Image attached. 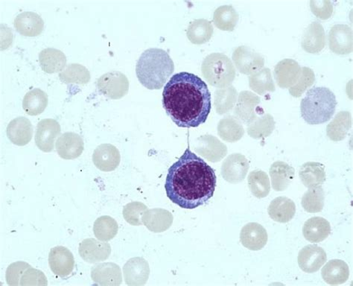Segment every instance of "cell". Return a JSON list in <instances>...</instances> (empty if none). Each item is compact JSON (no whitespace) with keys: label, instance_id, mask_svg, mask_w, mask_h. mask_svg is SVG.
I'll list each match as a JSON object with an SVG mask.
<instances>
[{"label":"cell","instance_id":"cell-1","mask_svg":"<svg viewBox=\"0 0 353 286\" xmlns=\"http://www.w3.org/2000/svg\"><path fill=\"white\" fill-rule=\"evenodd\" d=\"M216 187L214 170L190 147L170 168L165 183L167 197L185 210L206 204L214 195Z\"/></svg>","mask_w":353,"mask_h":286},{"label":"cell","instance_id":"cell-2","mask_svg":"<svg viewBox=\"0 0 353 286\" xmlns=\"http://www.w3.org/2000/svg\"><path fill=\"white\" fill-rule=\"evenodd\" d=\"M163 105L167 114L180 127L205 123L211 112V94L205 82L194 74H175L166 83Z\"/></svg>","mask_w":353,"mask_h":286},{"label":"cell","instance_id":"cell-3","mask_svg":"<svg viewBox=\"0 0 353 286\" xmlns=\"http://www.w3.org/2000/svg\"><path fill=\"white\" fill-rule=\"evenodd\" d=\"M174 70V62L168 52L161 49L145 50L137 61V76L148 90L161 89Z\"/></svg>","mask_w":353,"mask_h":286},{"label":"cell","instance_id":"cell-4","mask_svg":"<svg viewBox=\"0 0 353 286\" xmlns=\"http://www.w3.org/2000/svg\"><path fill=\"white\" fill-rule=\"evenodd\" d=\"M336 106V97L332 90L327 88H314L301 101V115L309 125L323 124L332 119Z\"/></svg>","mask_w":353,"mask_h":286},{"label":"cell","instance_id":"cell-5","mask_svg":"<svg viewBox=\"0 0 353 286\" xmlns=\"http://www.w3.org/2000/svg\"><path fill=\"white\" fill-rule=\"evenodd\" d=\"M201 72L208 84L219 89L231 86L236 74L234 63L223 53H212L204 59Z\"/></svg>","mask_w":353,"mask_h":286},{"label":"cell","instance_id":"cell-6","mask_svg":"<svg viewBox=\"0 0 353 286\" xmlns=\"http://www.w3.org/2000/svg\"><path fill=\"white\" fill-rule=\"evenodd\" d=\"M97 87L100 93L108 98L119 99L128 94L129 81L123 72H109L97 80Z\"/></svg>","mask_w":353,"mask_h":286},{"label":"cell","instance_id":"cell-7","mask_svg":"<svg viewBox=\"0 0 353 286\" xmlns=\"http://www.w3.org/2000/svg\"><path fill=\"white\" fill-rule=\"evenodd\" d=\"M236 69L244 75H253L265 66V59L261 54L252 48L241 45L232 57Z\"/></svg>","mask_w":353,"mask_h":286},{"label":"cell","instance_id":"cell-8","mask_svg":"<svg viewBox=\"0 0 353 286\" xmlns=\"http://www.w3.org/2000/svg\"><path fill=\"white\" fill-rule=\"evenodd\" d=\"M249 170V163L243 154H232L223 162L221 174L223 178L230 183L243 182Z\"/></svg>","mask_w":353,"mask_h":286},{"label":"cell","instance_id":"cell-9","mask_svg":"<svg viewBox=\"0 0 353 286\" xmlns=\"http://www.w3.org/2000/svg\"><path fill=\"white\" fill-rule=\"evenodd\" d=\"M194 151L212 163L221 161L228 154V147L217 137L210 134L198 138L194 146Z\"/></svg>","mask_w":353,"mask_h":286},{"label":"cell","instance_id":"cell-10","mask_svg":"<svg viewBox=\"0 0 353 286\" xmlns=\"http://www.w3.org/2000/svg\"><path fill=\"white\" fill-rule=\"evenodd\" d=\"M61 134V125L57 120L45 119L37 125L35 143L43 152H51L54 150V141Z\"/></svg>","mask_w":353,"mask_h":286},{"label":"cell","instance_id":"cell-11","mask_svg":"<svg viewBox=\"0 0 353 286\" xmlns=\"http://www.w3.org/2000/svg\"><path fill=\"white\" fill-rule=\"evenodd\" d=\"M330 50L339 55L352 52V30L345 24H336L332 27L328 36Z\"/></svg>","mask_w":353,"mask_h":286},{"label":"cell","instance_id":"cell-12","mask_svg":"<svg viewBox=\"0 0 353 286\" xmlns=\"http://www.w3.org/2000/svg\"><path fill=\"white\" fill-rule=\"evenodd\" d=\"M51 271L61 278H67L75 267V260L72 252L67 247L57 246L51 249L49 255Z\"/></svg>","mask_w":353,"mask_h":286},{"label":"cell","instance_id":"cell-13","mask_svg":"<svg viewBox=\"0 0 353 286\" xmlns=\"http://www.w3.org/2000/svg\"><path fill=\"white\" fill-rule=\"evenodd\" d=\"M327 261L326 252L316 245L304 247L299 254V265L301 269L308 274L319 272Z\"/></svg>","mask_w":353,"mask_h":286},{"label":"cell","instance_id":"cell-14","mask_svg":"<svg viewBox=\"0 0 353 286\" xmlns=\"http://www.w3.org/2000/svg\"><path fill=\"white\" fill-rule=\"evenodd\" d=\"M79 252L85 262L94 264L105 261L111 253V247L106 242L95 238H87L80 244Z\"/></svg>","mask_w":353,"mask_h":286},{"label":"cell","instance_id":"cell-15","mask_svg":"<svg viewBox=\"0 0 353 286\" xmlns=\"http://www.w3.org/2000/svg\"><path fill=\"white\" fill-rule=\"evenodd\" d=\"M261 99L250 91L241 92L234 109V115L241 123L249 125L257 117L258 105Z\"/></svg>","mask_w":353,"mask_h":286},{"label":"cell","instance_id":"cell-16","mask_svg":"<svg viewBox=\"0 0 353 286\" xmlns=\"http://www.w3.org/2000/svg\"><path fill=\"white\" fill-rule=\"evenodd\" d=\"M300 64L293 59H284L279 62L274 68V78L279 87L291 88L301 76Z\"/></svg>","mask_w":353,"mask_h":286},{"label":"cell","instance_id":"cell-17","mask_svg":"<svg viewBox=\"0 0 353 286\" xmlns=\"http://www.w3.org/2000/svg\"><path fill=\"white\" fill-rule=\"evenodd\" d=\"M123 274L127 285L133 286L144 285L150 278V265L143 258H132L124 265Z\"/></svg>","mask_w":353,"mask_h":286},{"label":"cell","instance_id":"cell-18","mask_svg":"<svg viewBox=\"0 0 353 286\" xmlns=\"http://www.w3.org/2000/svg\"><path fill=\"white\" fill-rule=\"evenodd\" d=\"M268 233L263 226L258 223H248L240 233V242L248 250L257 252L267 245Z\"/></svg>","mask_w":353,"mask_h":286},{"label":"cell","instance_id":"cell-19","mask_svg":"<svg viewBox=\"0 0 353 286\" xmlns=\"http://www.w3.org/2000/svg\"><path fill=\"white\" fill-rule=\"evenodd\" d=\"M92 161L97 168L102 172H112L117 169L121 155L117 147L111 144H101L92 154Z\"/></svg>","mask_w":353,"mask_h":286},{"label":"cell","instance_id":"cell-20","mask_svg":"<svg viewBox=\"0 0 353 286\" xmlns=\"http://www.w3.org/2000/svg\"><path fill=\"white\" fill-rule=\"evenodd\" d=\"M91 278L101 286H118L123 282L120 267L112 263H101L92 267Z\"/></svg>","mask_w":353,"mask_h":286},{"label":"cell","instance_id":"cell-21","mask_svg":"<svg viewBox=\"0 0 353 286\" xmlns=\"http://www.w3.org/2000/svg\"><path fill=\"white\" fill-rule=\"evenodd\" d=\"M85 150L82 137L76 133L62 134L57 142V151L61 159L73 160L79 158Z\"/></svg>","mask_w":353,"mask_h":286},{"label":"cell","instance_id":"cell-22","mask_svg":"<svg viewBox=\"0 0 353 286\" xmlns=\"http://www.w3.org/2000/svg\"><path fill=\"white\" fill-rule=\"evenodd\" d=\"M6 133L9 141L12 143L24 146L32 139L33 126L29 119L17 117L8 125Z\"/></svg>","mask_w":353,"mask_h":286},{"label":"cell","instance_id":"cell-23","mask_svg":"<svg viewBox=\"0 0 353 286\" xmlns=\"http://www.w3.org/2000/svg\"><path fill=\"white\" fill-rule=\"evenodd\" d=\"M302 48L308 53L321 52L326 45V33L323 25L316 21L306 28L301 41Z\"/></svg>","mask_w":353,"mask_h":286},{"label":"cell","instance_id":"cell-24","mask_svg":"<svg viewBox=\"0 0 353 286\" xmlns=\"http://www.w3.org/2000/svg\"><path fill=\"white\" fill-rule=\"evenodd\" d=\"M17 32L26 37H36L43 30L42 17L32 12H25L18 14L14 21Z\"/></svg>","mask_w":353,"mask_h":286},{"label":"cell","instance_id":"cell-25","mask_svg":"<svg viewBox=\"0 0 353 286\" xmlns=\"http://www.w3.org/2000/svg\"><path fill=\"white\" fill-rule=\"evenodd\" d=\"M143 223L153 233H163L172 225L173 216L161 208L148 210L143 216Z\"/></svg>","mask_w":353,"mask_h":286},{"label":"cell","instance_id":"cell-26","mask_svg":"<svg viewBox=\"0 0 353 286\" xmlns=\"http://www.w3.org/2000/svg\"><path fill=\"white\" fill-rule=\"evenodd\" d=\"M331 234V225L327 219L313 217L306 221L303 227L304 238L312 243H319Z\"/></svg>","mask_w":353,"mask_h":286},{"label":"cell","instance_id":"cell-27","mask_svg":"<svg viewBox=\"0 0 353 286\" xmlns=\"http://www.w3.org/2000/svg\"><path fill=\"white\" fill-rule=\"evenodd\" d=\"M269 216L279 223H288L296 214L294 202L289 198L281 196L274 199L268 209Z\"/></svg>","mask_w":353,"mask_h":286},{"label":"cell","instance_id":"cell-28","mask_svg":"<svg viewBox=\"0 0 353 286\" xmlns=\"http://www.w3.org/2000/svg\"><path fill=\"white\" fill-rule=\"evenodd\" d=\"M269 174L272 179V188L276 192H283L292 183L295 170L285 162L276 161L272 165Z\"/></svg>","mask_w":353,"mask_h":286},{"label":"cell","instance_id":"cell-29","mask_svg":"<svg viewBox=\"0 0 353 286\" xmlns=\"http://www.w3.org/2000/svg\"><path fill=\"white\" fill-rule=\"evenodd\" d=\"M299 176L303 185L309 189L322 186L327 180L324 165L317 162L304 163L300 169Z\"/></svg>","mask_w":353,"mask_h":286},{"label":"cell","instance_id":"cell-30","mask_svg":"<svg viewBox=\"0 0 353 286\" xmlns=\"http://www.w3.org/2000/svg\"><path fill=\"white\" fill-rule=\"evenodd\" d=\"M321 275L323 280L329 285H341L349 279V266L345 261L332 260L323 267Z\"/></svg>","mask_w":353,"mask_h":286},{"label":"cell","instance_id":"cell-31","mask_svg":"<svg viewBox=\"0 0 353 286\" xmlns=\"http://www.w3.org/2000/svg\"><path fill=\"white\" fill-rule=\"evenodd\" d=\"M39 63L41 69L46 73H55L66 68L67 58L59 50L46 48L39 54Z\"/></svg>","mask_w":353,"mask_h":286},{"label":"cell","instance_id":"cell-32","mask_svg":"<svg viewBox=\"0 0 353 286\" xmlns=\"http://www.w3.org/2000/svg\"><path fill=\"white\" fill-rule=\"evenodd\" d=\"M352 125V115L348 112H341L327 125V134L330 140L339 142L345 140Z\"/></svg>","mask_w":353,"mask_h":286},{"label":"cell","instance_id":"cell-33","mask_svg":"<svg viewBox=\"0 0 353 286\" xmlns=\"http://www.w3.org/2000/svg\"><path fill=\"white\" fill-rule=\"evenodd\" d=\"M218 134L223 141L235 143L243 137L245 129L236 117L228 116L220 120L218 124Z\"/></svg>","mask_w":353,"mask_h":286},{"label":"cell","instance_id":"cell-34","mask_svg":"<svg viewBox=\"0 0 353 286\" xmlns=\"http://www.w3.org/2000/svg\"><path fill=\"white\" fill-rule=\"evenodd\" d=\"M48 105V96L39 88H34L25 95L23 100L24 112L30 116L41 114Z\"/></svg>","mask_w":353,"mask_h":286},{"label":"cell","instance_id":"cell-35","mask_svg":"<svg viewBox=\"0 0 353 286\" xmlns=\"http://www.w3.org/2000/svg\"><path fill=\"white\" fill-rule=\"evenodd\" d=\"M214 32L212 24L205 19H198L190 23L187 35L193 44L201 45L210 41Z\"/></svg>","mask_w":353,"mask_h":286},{"label":"cell","instance_id":"cell-36","mask_svg":"<svg viewBox=\"0 0 353 286\" xmlns=\"http://www.w3.org/2000/svg\"><path fill=\"white\" fill-rule=\"evenodd\" d=\"M239 20V14L232 6H220L213 14V22L222 31L233 32Z\"/></svg>","mask_w":353,"mask_h":286},{"label":"cell","instance_id":"cell-37","mask_svg":"<svg viewBox=\"0 0 353 286\" xmlns=\"http://www.w3.org/2000/svg\"><path fill=\"white\" fill-rule=\"evenodd\" d=\"M274 117L270 114H263L257 116L254 121L248 125V134L253 139H264L270 136L275 128Z\"/></svg>","mask_w":353,"mask_h":286},{"label":"cell","instance_id":"cell-38","mask_svg":"<svg viewBox=\"0 0 353 286\" xmlns=\"http://www.w3.org/2000/svg\"><path fill=\"white\" fill-rule=\"evenodd\" d=\"M59 78L65 84L85 85L90 80V73L81 64L70 63L60 72Z\"/></svg>","mask_w":353,"mask_h":286},{"label":"cell","instance_id":"cell-39","mask_svg":"<svg viewBox=\"0 0 353 286\" xmlns=\"http://www.w3.org/2000/svg\"><path fill=\"white\" fill-rule=\"evenodd\" d=\"M248 187L253 196L259 199L264 198L271 191V183L268 175L263 171L250 172L248 179Z\"/></svg>","mask_w":353,"mask_h":286},{"label":"cell","instance_id":"cell-40","mask_svg":"<svg viewBox=\"0 0 353 286\" xmlns=\"http://www.w3.org/2000/svg\"><path fill=\"white\" fill-rule=\"evenodd\" d=\"M250 89L259 95H264L268 92H274L276 88L271 70L263 68L249 78Z\"/></svg>","mask_w":353,"mask_h":286},{"label":"cell","instance_id":"cell-41","mask_svg":"<svg viewBox=\"0 0 353 286\" xmlns=\"http://www.w3.org/2000/svg\"><path fill=\"white\" fill-rule=\"evenodd\" d=\"M237 96V91L233 86L217 90L214 98L216 112L220 115L230 112L236 104Z\"/></svg>","mask_w":353,"mask_h":286},{"label":"cell","instance_id":"cell-42","mask_svg":"<svg viewBox=\"0 0 353 286\" xmlns=\"http://www.w3.org/2000/svg\"><path fill=\"white\" fill-rule=\"evenodd\" d=\"M325 192L322 186L310 188L305 192L301 205L305 212L310 214L320 213L324 207Z\"/></svg>","mask_w":353,"mask_h":286},{"label":"cell","instance_id":"cell-43","mask_svg":"<svg viewBox=\"0 0 353 286\" xmlns=\"http://www.w3.org/2000/svg\"><path fill=\"white\" fill-rule=\"evenodd\" d=\"M119 226L117 221L108 216L99 217L94 226V233L101 242H109L117 234Z\"/></svg>","mask_w":353,"mask_h":286},{"label":"cell","instance_id":"cell-44","mask_svg":"<svg viewBox=\"0 0 353 286\" xmlns=\"http://www.w3.org/2000/svg\"><path fill=\"white\" fill-rule=\"evenodd\" d=\"M148 207L141 202H132L126 205L123 209V217L129 225L133 226L143 225V216Z\"/></svg>","mask_w":353,"mask_h":286},{"label":"cell","instance_id":"cell-45","mask_svg":"<svg viewBox=\"0 0 353 286\" xmlns=\"http://www.w3.org/2000/svg\"><path fill=\"white\" fill-rule=\"evenodd\" d=\"M314 71L308 68H303L300 79L294 86L290 88V94L295 98L301 97L308 88L314 85Z\"/></svg>","mask_w":353,"mask_h":286},{"label":"cell","instance_id":"cell-46","mask_svg":"<svg viewBox=\"0 0 353 286\" xmlns=\"http://www.w3.org/2000/svg\"><path fill=\"white\" fill-rule=\"evenodd\" d=\"M48 280H46L44 274L39 271L33 269L32 266H29L23 272L21 280L20 285H48Z\"/></svg>","mask_w":353,"mask_h":286},{"label":"cell","instance_id":"cell-47","mask_svg":"<svg viewBox=\"0 0 353 286\" xmlns=\"http://www.w3.org/2000/svg\"><path fill=\"white\" fill-rule=\"evenodd\" d=\"M312 12L320 20H329L333 14L334 7L328 0H312L310 2Z\"/></svg>","mask_w":353,"mask_h":286},{"label":"cell","instance_id":"cell-48","mask_svg":"<svg viewBox=\"0 0 353 286\" xmlns=\"http://www.w3.org/2000/svg\"><path fill=\"white\" fill-rule=\"evenodd\" d=\"M25 262H17L9 265L6 271V282L8 285L19 286L21 276L28 267Z\"/></svg>","mask_w":353,"mask_h":286}]
</instances>
